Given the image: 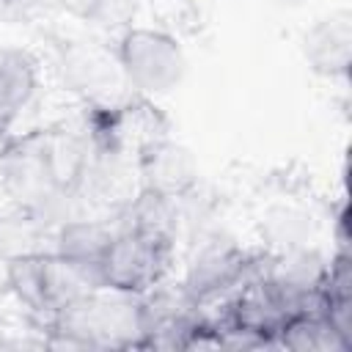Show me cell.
<instances>
[{"mask_svg":"<svg viewBox=\"0 0 352 352\" xmlns=\"http://www.w3.org/2000/svg\"><path fill=\"white\" fill-rule=\"evenodd\" d=\"M113 58L124 82L146 99L176 91L187 74V55L182 41L162 28L126 25L118 33Z\"/></svg>","mask_w":352,"mask_h":352,"instance_id":"cell-1","label":"cell"},{"mask_svg":"<svg viewBox=\"0 0 352 352\" xmlns=\"http://www.w3.org/2000/svg\"><path fill=\"white\" fill-rule=\"evenodd\" d=\"M264 264V250H248L236 239L206 234L192 245L179 283L195 300V305L220 302L253 278Z\"/></svg>","mask_w":352,"mask_h":352,"instance_id":"cell-2","label":"cell"},{"mask_svg":"<svg viewBox=\"0 0 352 352\" xmlns=\"http://www.w3.org/2000/svg\"><path fill=\"white\" fill-rule=\"evenodd\" d=\"M176 242L140 231V228H116V236L102 261V286L146 294L173 272Z\"/></svg>","mask_w":352,"mask_h":352,"instance_id":"cell-3","label":"cell"},{"mask_svg":"<svg viewBox=\"0 0 352 352\" xmlns=\"http://www.w3.org/2000/svg\"><path fill=\"white\" fill-rule=\"evenodd\" d=\"M135 170L140 190L182 198L198 187V162L192 151L170 138H157L143 146L135 157Z\"/></svg>","mask_w":352,"mask_h":352,"instance_id":"cell-4","label":"cell"},{"mask_svg":"<svg viewBox=\"0 0 352 352\" xmlns=\"http://www.w3.org/2000/svg\"><path fill=\"white\" fill-rule=\"evenodd\" d=\"M302 58L319 77H346L352 63V14L338 8L316 19L302 33Z\"/></svg>","mask_w":352,"mask_h":352,"instance_id":"cell-5","label":"cell"},{"mask_svg":"<svg viewBox=\"0 0 352 352\" xmlns=\"http://www.w3.org/2000/svg\"><path fill=\"white\" fill-rule=\"evenodd\" d=\"M116 236L113 220L96 217H66L52 231V253L88 272L102 286V261Z\"/></svg>","mask_w":352,"mask_h":352,"instance_id":"cell-6","label":"cell"},{"mask_svg":"<svg viewBox=\"0 0 352 352\" xmlns=\"http://www.w3.org/2000/svg\"><path fill=\"white\" fill-rule=\"evenodd\" d=\"M47 253L50 250H28V253L6 256V270H3L8 294L36 327H44L50 322Z\"/></svg>","mask_w":352,"mask_h":352,"instance_id":"cell-7","label":"cell"},{"mask_svg":"<svg viewBox=\"0 0 352 352\" xmlns=\"http://www.w3.org/2000/svg\"><path fill=\"white\" fill-rule=\"evenodd\" d=\"M41 88V63L30 50L3 47L0 55V116L11 124L33 104Z\"/></svg>","mask_w":352,"mask_h":352,"instance_id":"cell-8","label":"cell"},{"mask_svg":"<svg viewBox=\"0 0 352 352\" xmlns=\"http://www.w3.org/2000/svg\"><path fill=\"white\" fill-rule=\"evenodd\" d=\"M278 349L294 352H349L352 344L338 333L322 308L292 316L278 333Z\"/></svg>","mask_w":352,"mask_h":352,"instance_id":"cell-9","label":"cell"},{"mask_svg":"<svg viewBox=\"0 0 352 352\" xmlns=\"http://www.w3.org/2000/svg\"><path fill=\"white\" fill-rule=\"evenodd\" d=\"M140 0H94L88 19L104 28H126L132 25L135 14H138Z\"/></svg>","mask_w":352,"mask_h":352,"instance_id":"cell-10","label":"cell"},{"mask_svg":"<svg viewBox=\"0 0 352 352\" xmlns=\"http://www.w3.org/2000/svg\"><path fill=\"white\" fill-rule=\"evenodd\" d=\"M14 138V124L11 121H6L3 116H0V151L6 148V143Z\"/></svg>","mask_w":352,"mask_h":352,"instance_id":"cell-11","label":"cell"},{"mask_svg":"<svg viewBox=\"0 0 352 352\" xmlns=\"http://www.w3.org/2000/svg\"><path fill=\"white\" fill-rule=\"evenodd\" d=\"M6 344H8V341L3 338V327H0V346H6Z\"/></svg>","mask_w":352,"mask_h":352,"instance_id":"cell-12","label":"cell"},{"mask_svg":"<svg viewBox=\"0 0 352 352\" xmlns=\"http://www.w3.org/2000/svg\"><path fill=\"white\" fill-rule=\"evenodd\" d=\"M286 3H297V0H286Z\"/></svg>","mask_w":352,"mask_h":352,"instance_id":"cell-13","label":"cell"},{"mask_svg":"<svg viewBox=\"0 0 352 352\" xmlns=\"http://www.w3.org/2000/svg\"><path fill=\"white\" fill-rule=\"evenodd\" d=\"M0 55H3V47H0Z\"/></svg>","mask_w":352,"mask_h":352,"instance_id":"cell-14","label":"cell"}]
</instances>
